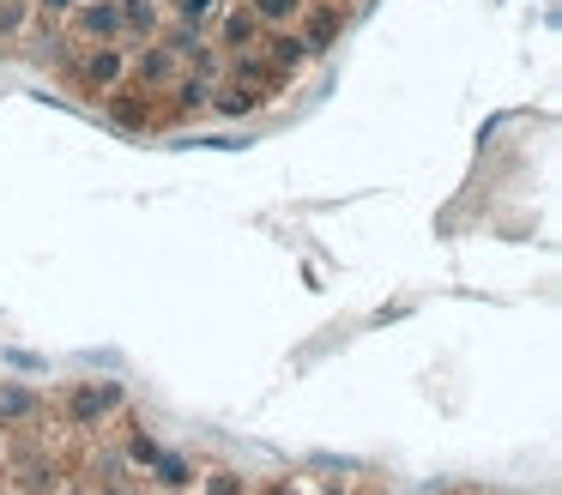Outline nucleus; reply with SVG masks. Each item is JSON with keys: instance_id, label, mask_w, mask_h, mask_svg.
<instances>
[{"instance_id": "obj_13", "label": "nucleus", "mask_w": 562, "mask_h": 495, "mask_svg": "<svg viewBox=\"0 0 562 495\" xmlns=\"http://www.w3.org/2000/svg\"><path fill=\"white\" fill-rule=\"evenodd\" d=\"M31 410V393H19V386H0V417H25Z\"/></svg>"}, {"instance_id": "obj_4", "label": "nucleus", "mask_w": 562, "mask_h": 495, "mask_svg": "<svg viewBox=\"0 0 562 495\" xmlns=\"http://www.w3.org/2000/svg\"><path fill=\"white\" fill-rule=\"evenodd\" d=\"M296 36H303L308 48H315V55H327L333 43H339L345 36V12H339V0H303V12H296Z\"/></svg>"}, {"instance_id": "obj_12", "label": "nucleus", "mask_w": 562, "mask_h": 495, "mask_svg": "<svg viewBox=\"0 0 562 495\" xmlns=\"http://www.w3.org/2000/svg\"><path fill=\"white\" fill-rule=\"evenodd\" d=\"M25 24H31V0H0V43L19 36Z\"/></svg>"}, {"instance_id": "obj_8", "label": "nucleus", "mask_w": 562, "mask_h": 495, "mask_svg": "<svg viewBox=\"0 0 562 495\" xmlns=\"http://www.w3.org/2000/svg\"><path fill=\"white\" fill-rule=\"evenodd\" d=\"M115 7H122V36H158L164 31V12L151 7V0H115Z\"/></svg>"}, {"instance_id": "obj_2", "label": "nucleus", "mask_w": 562, "mask_h": 495, "mask_svg": "<svg viewBox=\"0 0 562 495\" xmlns=\"http://www.w3.org/2000/svg\"><path fill=\"white\" fill-rule=\"evenodd\" d=\"M176 72H182V55H176V48H164V43H146V48H134V55H127V79H134L139 91H170Z\"/></svg>"}, {"instance_id": "obj_9", "label": "nucleus", "mask_w": 562, "mask_h": 495, "mask_svg": "<svg viewBox=\"0 0 562 495\" xmlns=\"http://www.w3.org/2000/svg\"><path fill=\"white\" fill-rule=\"evenodd\" d=\"M110 405H122V393H115V386H79V393L67 398V410H74V423H98Z\"/></svg>"}, {"instance_id": "obj_3", "label": "nucleus", "mask_w": 562, "mask_h": 495, "mask_svg": "<svg viewBox=\"0 0 562 495\" xmlns=\"http://www.w3.org/2000/svg\"><path fill=\"white\" fill-rule=\"evenodd\" d=\"M212 19H218V36H212V48H224V55H243V48H255L260 31H267V24L248 12V0H224Z\"/></svg>"}, {"instance_id": "obj_16", "label": "nucleus", "mask_w": 562, "mask_h": 495, "mask_svg": "<svg viewBox=\"0 0 562 495\" xmlns=\"http://www.w3.org/2000/svg\"><path fill=\"white\" fill-rule=\"evenodd\" d=\"M164 483H188V465H182V459H176V453L164 459Z\"/></svg>"}, {"instance_id": "obj_10", "label": "nucleus", "mask_w": 562, "mask_h": 495, "mask_svg": "<svg viewBox=\"0 0 562 495\" xmlns=\"http://www.w3.org/2000/svg\"><path fill=\"white\" fill-rule=\"evenodd\" d=\"M248 12H255V19L272 31V24H291L296 12H303V0H248Z\"/></svg>"}, {"instance_id": "obj_6", "label": "nucleus", "mask_w": 562, "mask_h": 495, "mask_svg": "<svg viewBox=\"0 0 562 495\" xmlns=\"http://www.w3.org/2000/svg\"><path fill=\"white\" fill-rule=\"evenodd\" d=\"M103 109H110V121L115 127H127V133H146L151 127V97L139 91V85H115V91H103Z\"/></svg>"}, {"instance_id": "obj_15", "label": "nucleus", "mask_w": 562, "mask_h": 495, "mask_svg": "<svg viewBox=\"0 0 562 495\" xmlns=\"http://www.w3.org/2000/svg\"><path fill=\"white\" fill-rule=\"evenodd\" d=\"M134 459H139V465H151V459H158V441H151V435H139V441H134Z\"/></svg>"}, {"instance_id": "obj_14", "label": "nucleus", "mask_w": 562, "mask_h": 495, "mask_svg": "<svg viewBox=\"0 0 562 495\" xmlns=\"http://www.w3.org/2000/svg\"><path fill=\"white\" fill-rule=\"evenodd\" d=\"M206 495H243V483L231 477V471H212V483H206Z\"/></svg>"}, {"instance_id": "obj_5", "label": "nucleus", "mask_w": 562, "mask_h": 495, "mask_svg": "<svg viewBox=\"0 0 562 495\" xmlns=\"http://www.w3.org/2000/svg\"><path fill=\"white\" fill-rule=\"evenodd\" d=\"M127 79V48L122 43H91V55L79 60V91H115Z\"/></svg>"}, {"instance_id": "obj_7", "label": "nucleus", "mask_w": 562, "mask_h": 495, "mask_svg": "<svg viewBox=\"0 0 562 495\" xmlns=\"http://www.w3.org/2000/svg\"><path fill=\"white\" fill-rule=\"evenodd\" d=\"M255 48L272 60V67H284V72H296V67H308V60H315V48H308L303 36L291 31V24H272L267 43H255Z\"/></svg>"}, {"instance_id": "obj_11", "label": "nucleus", "mask_w": 562, "mask_h": 495, "mask_svg": "<svg viewBox=\"0 0 562 495\" xmlns=\"http://www.w3.org/2000/svg\"><path fill=\"white\" fill-rule=\"evenodd\" d=\"M170 7H176V19H182V24H194V31H206V24H212V12H218L224 0H170Z\"/></svg>"}, {"instance_id": "obj_1", "label": "nucleus", "mask_w": 562, "mask_h": 495, "mask_svg": "<svg viewBox=\"0 0 562 495\" xmlns=\"http://www.w3.org/2000/svg\"><path fill=\"white\" fill-rule=\"evenodd\" d=\"M61 19L67 43H122V7L115 0H74Z\"/></svg>"}]
</instances>
